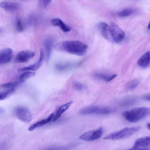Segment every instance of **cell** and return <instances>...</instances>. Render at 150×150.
<instances>
[{"label":"cell","instance_id":"484cf974","mask_svg":"<svg viewBox=\"0 0 150 150\" xmlns=\"http://www.w3.org/2000/svg\"><path fill=\"white\" fill-rule=\"evenodd\" d=\"M17 30L19 32H21L23 30V27L21 20L19 19L17 20L16 23Z\"/></svg>","mask_w":150,"mask_h":150},{"label":"cell","instance_id":"83f0119b","mask_svg":"<svg viewBox=\"0 0 150 150\" xmlns=\"http://www.w3.org/2000/svg\"><path fill=\"white\" fill-rule=\"evenodd\" d=\"M143 98L145 100L149 101L150 100L149 94L145 95L143 96Z\"/></svg>","mask_w":150,"mask_h":150},{"label":"cell","instance_id":"603a6c76","mask_svg":"<svg viewBox=\"0 0 150 150\" xmlns=\"http://www.w3.org/2000/svg\"><path fill=\"white\" fill-rule=\"evenodd\" d=\"M15 91L14 88H12L6 91L0 92V100L6 98L8 96L13 93Z\"/></svg>","mask_w":150,"mask_h":150},{"label":"cell","instance_id":"f546056e","mask_svg":"<svg viewBox=\"0 0 150 150\" xmlns=\"http://www.w3.org/2000/svg\"><path fill=\"white\" fill-rule=\"evenodd\" d=\"M146 127L147 128L149 129H150V123H148L146 125Z\"/></svg>","mask_w":150,"mask_h":150},{"label":"cell","instance_id":"ffe728a7","mask_svg":"<svg viewBox=\"0 0 150 150\" xmlns=\"http://www.w3.org/2000/svg\"><path fill=\"white\" fill-rule=\"evenodd\" d=\"M35 74L34 72L30 71H26L23 73L20 76L19 81L21 82H23L33 76Z\"/></svg>","mask_w":150,"mask_h":150},{"label":"cell","instance_id":"30bf717a","mask_svg":"<svg viewBox=\"0 0 150 150\" xmlns=\"http://www.w3.org/2000/svg\"><path fill=\"white\" fill-rule=\"evenodd\" d=\"M13 50L10 48H6L0 51V65L9 62L13 55Z\"/></svg>","mask_w":150,"mask_h":150},{"label":"cell","instance_id":"e0dca14e","mask_svg":"<svg viewBox=\"0 0 150 150\" xmlns=\"http://www.w3.org/2000/svg\"><path fill=\"white\" fill-rule=\"evenodd\" d=\"M99 26L103 36L107 40L112 41L110 34L109 26L105 23L101 22L99 24Z\"/></svg>","mask_w":150,"mask_h":150},{"label":"cell","instance_id":"9c48e42d","mask_svg":"<svg viewBox=\"0 0 150 150\" xmlns=\"http://www.w3.org/2000/svg\"><path fill=\"white\" fill-rule=\"evenodd\" d=\"M34 55L35 53L32 51L29 50L21 51L17 54L15 59L18 63H25L32 58Z\"/></svg>","mask_w":150,"mask_h":150},{"label":"cell","instance_id":"7c38bea8","mask_svg":"<svg viewBox=\"0 0 150 150\" xmlns=\"http://www.w3.org/2000/svg\"><path fill=\"white\" fill-rule=\"evenodd\" d=\"M150 137L147 136L137 139L132 149H137L138 148L144 147L150 145Z\"/></svg>","mask_w":150,"mask_h":150},{"label":"cell","instance_id":"3957f363","mask_svg":"<svg viewBox=\"0 0 150 150\" xmlns=\"http://www.w3.org/2000/svg\"><path fill=\"white\" fill-rule=\"evenodd\" d=\"M140 128V127L139 126L125 128L108 135L104 137V139L116 140L127 138L138 132Z\"/></svg>","mask_w":150,"mask_h":150},{"label":"cell","instance_id":"d4e9b609","mask_svg":"<svg viewBox=\"0 0 150 150\" xmlns=\"http://www.w3.org/2000/svg\"><path fill=\"white\" fill-rule=\"evenodd\" d=\"M139 81L137 79H134L131 81L129 84L128 88L129 90H132L135 89L139 83Z\"/></svg>","mask_w":150,"mask_h":150},{"label":"cell","instance_id":"2e32d148","mask_svg":"<svg viewBox=\"0 0 150 150\" xmlns=\"http://www.w3.org/2000/svg\"><path fill=\"white\" fill-rule=\"evenodd\" d=\"M150 61V53L149 51H148L139 58L137 64L141 67L146 68L149 66Z\"/></svg>","mask_w":150,"mask_h":150},{"label":"cell","instance_id":"d6a6232c","mask_svg":"<svg viewBox=\"0 0 150 150\" xmlns=\"http://www.w3.org/2000/svg\"><path fill=\"white\" fill-rule=\"evenodd\" d=\"M1 30L0 29V33H1Z\"/></svg>","mask_w":150,"mask_h":150},{"label":"cell","instance_id":"4dcf8cb0","mask_svg":"<svg viewBox=\"0 0 150 150\" xmlns=\"http://www.w3.org/2000/svg\"><path fill=\"white\" fill-rule=\"evenodd\" d=\"M3 110H2V109L0 108V113L2 112H3Z\"/></svg>","mask_w":150,"mask_h":150},{"label":"cell","instance_id":"4fadbf2b","mask_svg":"<svg viewBox=\"0 0 150 150\" xmlns=\"http://www.w3.org/2000/svg\"><path fill=\"white\" fill-rule=\"evenodd\" d=\"M54 114V113H52L47 118L42 119L32 124L29 127L28 130L29 131H32L35 129L47 124L52 120Z\"/></svg>","mask_w":150,"mask_h":150},{"label":"cell","instance_id":"8992f818","mask_svg":"<svg viewBox=\"0 0 150 150\" xmlns=\"http://www.w3.org/2000/svg\"><path fill=\"white\" fill-rule=\"evenodd\" d=\"M17 117L21 121L26 123L30 122L32 120V115L29 110L23 106H18L15 110Z\"/></svg>","mask_w":150,"mask_h":150},{"label":"cell","instance_id":"5b68a950","mask_svg":"<svg viewBox=\"0 0 150 150\" xmlns=\"http://www.w3.org/2000/svg\"><path fill=\"white\" fill-rule=\"evenodd\" d=\"M109 28L112 40L116 43H120L123 40L125 37V34L120 28L113 23H111Z\"/></svg>","mask_w":150,"mask_h":150},{"label":"cell","instance_id":"7a4b0ae2","mask_svg":"<svg viewBox=\"0 0 150 150\" xmlns=\"http://www.w3.org/2000/svg\"><path fill=\"white\" fill-rule=\"evenodd\" d=\"M150 113V109L146 107H140L126 111L122 113L124 118L130 122H135L145 118Z\"/></svg>","mask_w":150,"mask_h":150},{"label":"cell","instance_id":"277c9868","mask_svg":"<svg viewBox=\"0 0 150 150\" xmlns=\"http://www.w3.org/2000/svg\"><path fill=\"white\" fill-rule=\"evenodd\" d=\"M115 110L112 108L99 106H89L82 109L81 113L84 115L98 114L105 115L115 112Z\"/></svg>","mask_w":150,"mask_h":150},{"label":"cell","instance_id":"d6986e66","mask_svg":"<svg viewBox=\"0 0 150 150\" xmlns=\"http://www.w3.org/2000/svg\"><path fill=\"white\" fill-rule=\"evenodd\" d=\"M52 44V41L51 40L48 39L45 41V46L47 61L49 60L50 56Z\"/></svg>","mask_w":150,"mask_h":150},{"label":"cell","instance_id":"1f68e13d","mask_svg":"<svg viewBox=\"0 0 150 150\" xmlns=\"http://www.w3.org/2000/svg\"><path fill=\"white\" fill-rule=\"evenodd\" d=\"M149 25H150V24L149 23L148 27V28L149 30Z\"/></svg>","mask_w":150,"mask_h":150},{"label":"cell","instance_id":"f1b7e54d","mask_svg":"<svg viewBox=\"0 0 150 150\" xmlns=\"http://www.w3.org/2000/svg\"><path fill=\"white\" fill-rule=\"evenodd\" d=\"M51 1V0H43L44 5L46 6L49 4Z\"/></svg>","mask_w":150,"mask_h":150},{"label":"cell","instance_id":"ac0fdd59","mask_svg":"<svg viewBox=\"0 0 150 150\" xmlns=\"http://www.w3.org/2000/svg\"><path fill=\"white\" fill-rule=\"evenodd\" d=\"M95 76L98 78L107 82H109L115 78L117 76L116 74L113 75H108L101 73H97L95 74Z\"/></svg>","mask_w":150,"mask_h":150},{"label":"cell","instance_id":"5bb4252c","mask_svg":"<svg viewBox=\"0 0 150 150\" xmlns=\"http://www.w3.org/2000/svg\"><path fill=\"white\" fill-rule=\"evenodd\" d=\"M72 103L73 101H71L59 107L56 111L55 114H54L52 121H55L58 120L62 115L69 108Z\"/></svg>","mask_w":150,"mask_h":150},{"label":"cell","instance_id":"8fae6325","mask_svg":"<svg viewBox=\"0 0 150 150\" xmlns=\"http://www.w3.org/2000/svg\"><path fill=\"white\" fill-rule=\"evenodd\" d=\"M0 7L8 11H15L20 8V5L18 3L4 1L0 3Z\"/></svg>","mask_w":150,"mask_h":150},{"label":"cell","instance_id":"7402d4cb","mask_svg":"<svg viewBox=\"0 0 150 150\" xmlns=\"http://www.w3.org/2000/svg\"><path fill=\"white\" fill-rule=\"evenodd\" d=\"M137 101L136 98L134 97H130L124 99L120 103V105L122 106H129L135 103Z\"/></svg>","mask_w":150,"mask_h":150},{"label":"cell","instance_id":"52a82bcc","mask_svg":"<svg viewBox=\"0 0 150 150\" xmlns=\"http://www.w3.org/2000/svg\"><path fill=\"white\" fill-rule=\"evenodd\" d=\"M103 132V129L100 127L96 130L88 131L80 137V139L86 141L95 140L100 138Z\"/></svg>","mask_w":150,"mask_h":150},{"label":"cell","instance_id":"44dd1931","mask_svg":"<svg viewBox=\"0 0 150 150\" xmlns=\"http://www.w3.org/2000/svg\"><path fill=\"white\" fill-rule=\"evenodd\" d=\"M134 10L132 9H124L117 14L118 16L121 17H125L130 16L133 13Z\"/></svg>","mask_w":150,"mask_h":150},{"label":"cell","instance_id":"ba28073f","mask_svg":"<svg viewBox=\"0 0 150 150\" xmlns=\"http://www.w3.org/2000/svg\"><path fill=\"white\" fill-rule=\"evenodd\" d=\"M45 54L42 49H41L40 56L38 60L34 64L28 67L19 68L18 70L20 71H35L39 68L42 65L45 58Z\"/></svg>","mask_w":150,"mask_h":150},{"label":"cell","instance_id":"6da1fadb","mask_svg":"<svg viewBox=\"0 0 150 150\" xmlns=\"http://www.w3.org/2000/svg\"><path fill=\"white\" fill-rule=\"evenodd\" d=\"M54 48L57 50L65 51L68 53L82 56L86 53L88 47L86 44L77 40H67L57 44Z\"/></svg>","mask_w":150,"mask_h":150},{"label":"cell","instance_id":"9a60e30c","mask_svg":"<svg viewBox=\"0 0 150 150\" xmlns=\"http://www.w3.org/2000/svg\"><path fill=\"white\" fill-rule=\"evenodd\" d=\"M51 23L54 26L59 27L63 32H67L71 30V28L58 18H55L51 20Z\"/></svg>","mask_w":150,"mask_h":150},{"label":"cell","instance_id":"cb8c5ba5","mask_svg":"<svg viewBox=\"0 0 150 150\" xmlns=\"http://www.w3.org/2000/svg\"><path fill=\"white\" fill-rule=\"evenodd\" d=\"M74 87L78 91H83L86 89V87L83 84L78 82L75 81L73 83Z\"/></svg>","mask_w":150,"mask_h":150},{"label":"cell","instance_id":"4316f807","mask_svg":"<svg viewBox=\"0 0 150 150\" xmlns=\"http://www.w3.org/2000/svg\"><path fill=\"white\" fill-rule=\"evenodd\" d=\"M17 84V83L15 82H9L4 84L2 86L4 88H14Z\"/></svg>","mask_w":150,"mask_h":150}]
</instances>
